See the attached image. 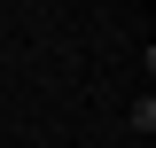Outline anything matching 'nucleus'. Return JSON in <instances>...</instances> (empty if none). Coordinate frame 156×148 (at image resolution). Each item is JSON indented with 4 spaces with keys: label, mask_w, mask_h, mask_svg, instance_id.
Here are the masks:
<instances>
[]
</instances>
